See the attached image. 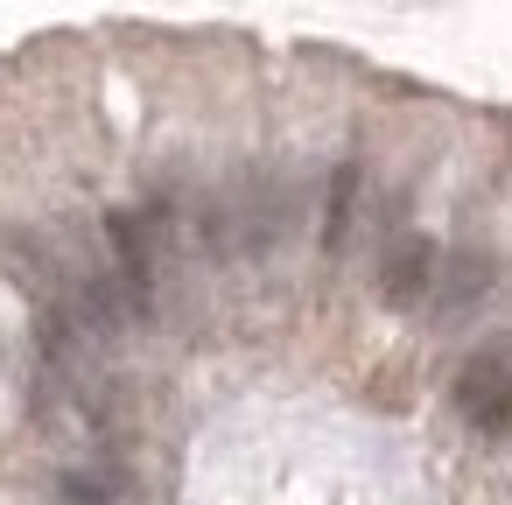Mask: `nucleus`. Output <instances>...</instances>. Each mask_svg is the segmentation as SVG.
<instances>
[{
  "label": "nucleus",
  "instance_id": "1",
  "mask_svg": "<svg viewBox=\"0 0 512 505\" xmlns=\"http://www.w3.org/2000/svg\"><path fill=\"white\" fill-rule=\"evenodd\" d=\"M456 414L477 435H505L512 428V344H491V351H477L456 372Z\"/></svg>",
  "mask_w": 512,
  "mask_h": 505
},
{
  "label": "nucleus",
  "instance_id": "2",
  "mask_svg": "<svg viewBox=\"0 0 512 505\" xmlns=\"http://www.w3.org/2000/svg\"><path fill=\"white\" fill-rule=\"evenodd\" d=\"M435 246L428 239H400V246H386V267H379V295L393 302V309H414L428 288H435Z\"/></svg>",
  "mask_w": 512,
  "mask_h": 505
},
{
  "label": "nucleus",
  "instance_id": "3",
  "mask_svg": "<svg viewBox=\"0 0 512 505\" xmlns=\"http://www.w3.org/2000/svg\"><path fill=\"white\" fill-rule=\"evenodd\" d=\"M351 211H358V169H337V176H330V211H323V246H330V253L344 246Z\"/></svg>",
  "mask_w": 512,
  "mask_h": 505
},
{
  "label": "nucleus",
  "instance_id": "4",
  "mask_svg": "<svg viewBox=\"0 0 512 505\" xmlns=\"http://www.w3.org/2000/svg\"><path fill=\"white\" fill-rule=\"evenodd\" d=\"M484 281H491V267H484L477 253H463V267L449 274V309H463L470 295H484Z\"/></svg>",
  "mask_w": 512,
  "mask_h": 505
},
{
  "label": "nucleus",
  "instance_id": "5",
  "mask_svg": "<svg viewBox=\"0 0 512 505\" xmlns=\"http://www.w3.org/2000/svg\"><path fill=\"white\" fill-rule=\"evenodd\" d=\"M64 505H106V491L92 477H64Z\"/></svg>",
  "mask_w": 512,
  "mask_h": 505
}]
</instances>
